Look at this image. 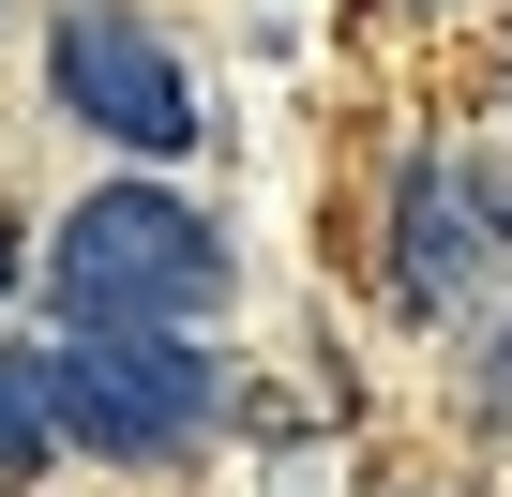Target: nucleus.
<instances>
[{
  "label": "nucleus",
  "mask_w": 512,
  "mask_h": 497,
  "mask_svg": "<svg viewBox=\"0 0 512 497\" xmlns=\"http://www.w3.org/2000/svg\"><path fill=\"white\" fill-rule=\"evenodd\" d=\"M46 287H61L76 332H181L196 302H226V241H211V211H181L151 181H106L46 241Z\"/></svg>",
  "instance_id": "nucleus-1"
},
{
  "label": "nucleus",
  "mask_w": 512,
  "mask_h": 497,
  "mask_svg": "<svg viewBox=\"0 0 512 497\" xmlns=\"http://www.w3.org/2000/svg\"><path fill=\"white\" fill-rule=\"evenodd\" d=\"M46 377H61V437L136 452V467L196 452V437H211V407H226V377H211L181 332H76Z\"/></svg>",
  "instance_id": "nucleus-2"
},
{
  "label": "nucleus",
  "mask_w": 512,
  "mask_h": 497,
  "mask_svg": "<svg viewBox=\"0 0 512 497\" xmlns=\"http://www.w3.org/2000/svg\"><path fill=\"white\" fill-rule=\"evenodd\" d=\"M46 76H61V106H76L91 136H121V151H196V91H181V61L121 16V0H76L61 46H46Z\"/></svg>",
  "instance_id": "nucleus-3"
},
{
  "label": "nucleus",
  "mask_w": 512,
  "mask_h": 497,
  "mask_svg": "<svg viewBox=\"0 0 512 497\" xmlns=\"http://www.w3.org/2000/svg\"><path fill=\"white\" fill-rule=\"evenodd\" d=\"M482 257H497V196L422 151V166L392 181V302H407V317H452V302L482 287Z\"/></svg>",
  "instance_id": "nucleus-4"
},
{
  "label": "nucleus",
  "mask_w": 512,
  "mask_h": 497,
  "mask_svg": "<svg viewBox=\"0 0 512 497\" xmlns=\"http://www.w3.org/2000/svg\"><path fill=\"white\" fill-rule=\"evenodd\" d=\"M46 452H61V377H46V362H0V467L31 482Z\"/></svg>",
  "instance_id": "nucleus-5"
},
{
  "label": "nucleus",
  "mask_w": 512,
  "mask_h": 497,
  "mask_svg": "<svg viewBox=\"0 0 512 497\" xmlns=\"http://www.w3.org/2000/svg\"><path fill=\"white\" fill-rule=\"evenodd\" d=\"M467 407H482V422H512V317L482 332V362H467Z\"/></svg>",
  "instance_id": "nucleus-6"
},
{
  "label": "nucleus",
  "mask_w": 512,
  "mask_h": 497,
  "mask_svg": "<svg viewBox=\"0 0 512 497\" xmlns=\"http://www.w3.org/2000/svg\"><path fill=\"white\" fill-rule=\"evenodd\" d=\"M0 287H16V226H0Z\"/></svg>",
  "instance_id": "nucleus-7"
}]
</instances>
